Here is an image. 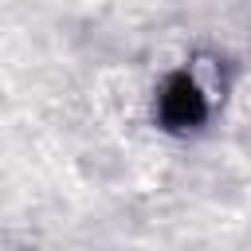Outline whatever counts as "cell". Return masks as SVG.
I'll use <instances>...</instances> for the list:
<instances>
[{"instance_id": "1", "label": "cell", "mask_w": 251, "mask_h": 251, "mask_svg": "<svg viewBox=\"0 0 251 251\" xmlns=\"http://www.w3.org/2000/svg\"><path fill=\"white\" fill-rule=\"evenodd\" d=\"M161 122L165 126H173V129H188V126H196V122H204V94L196 90V82L192 78H184V75H176V78H169V86L161 90Z\"/></svg>"}]
</instances>
